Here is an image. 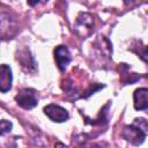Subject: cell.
I'll list each match as a JSON object with an SVG mask.
<instances>
[{"label": "cell", "mask_w": 148, "mask_h": 148, "mask_svg": "<svg viewBox=\"0 0 148 148\" xmlns=\"http://www.w3.org/2000/svg\"><path fill=\"white\" fill-rule=\"evenodd\" d=\"M121 136L130 143H132L134 146H140L145 141L146 134L139 126L132 124V125H127L123 128Z\"/></svg>", "instance_id": "1"}, {"label": "cell", "mask_w": 148, "mask_h": 148, "mask_svg": "<svg viewBox=\"0 0 148 148\" xmlns=\"http://www.w3.org/2000/svg\"><path fill=\"white\" fill-rule=\"evenodd\" d=\"M15 101L21 108L25 110L34 109L38 104L37 92L34 89H23L15 96Z\"/></svg>", "instance_id": "2"}, {"label": "cell", "mask_w": 148, "mask_h": 148, "mask_svg": "<svg viewBox=\"0 0 148 148\" xmlns=\"http://www.w3.org/2000/svg\"><path fill=\"white\" fill-rule=\"evenodd\" d=\"M44 113L56 123H64L68 119L69 114L66 109L57 104H49L44 108Z\"/></svg>", "instance_id": "3"}, {"label": "cell", "mask_w": 148, "mask_h": 148, "mask_svg": "<svg viewBox=\"0 0 148 148\" xmlns=\"http://www.w3.org/2000/svg\"><path fill=\"white\" fill-rule=\"evenodd\" d=\"M54 60L57 62L58 68L61 72H65V69L67 68V66L72 60L71 53L65 45H59L54 49Z\"/></svg>", "instance_id": "4"}, {"label": "cell", "mask_w": 148, "mask_h": 148, "mask_svg": "<svg viewBox=\"0 0 148 148\" xmlns=\"http://www.w3.org/2000/svg\"><path fill=\"white\" fill-rule=\"evenodd\" d=\"M134 109L148 113V88H138L134 94Z\"/></svg>", "instance_id": "5"}, {"label": "cell", "mask_w": 148, "mask_h": 148, "mask_svg": "<svg viewBox=\"0 0 148 148\" xmlns=\"http://www.w3.org/2000/svg\"><path fill=\"white\" fill-rule=\"evenodd\" d=\"M1 74H0V90L1 92H7L12 88V82H13V75H12V69L9 66L6 64L1 65Z\"/></svg>", "instance_id": "6"}, {"label": "cell", "mask_w": 148, "mask_h": 148, "mask_svg": "<svg viewBox=\"0 0 148 148\" xmlns=\"http://www.w3.org/2000/svg\"><path fill=\"white\" fill-rule=\"evenodd\" d=\"M17 59H18V61H20V64H21V66H22V68L24 71L31 72V73H34L36 71V65L37 64H36L34 57L30 54V52L28 50L21 51L20 56L17 57Z\"/></svg>", "instance_id": "7"}, {"label": "cell", "mask_w": 148, "mask_h": 148, "mask_svg": "<svg viewBox=\"0 0 148 148\" xmlns=\"http://www.w3.org/2000/svg\"><path fill=\"white\" fill-rule=\"evenodd\" d=\"M134 125L139 126V127L145 132L146 135L148 134V120H146V119H143V118H135V119H134Z\"/></svg>", "instance_id": "8"}, {"label": "cell", "mask_w": 148, "mask_h": 148, "mask_svg": "<svg viewBox=\"0 0 148 148\" xmlns=\"http://www.w3.org/2000/svg\"><path fill=\"white\" fill-rule=\"evenodd\" d=\"M12 127H13V124H12L10 121L2 119V120L0 121V133H1V135H3L5 133L9 132V131L12 130Z\"/></svg>", "instance_id": "9"}, {"label": "cell", "mask_w": 148, "mask_h": 148, "mask_svg": "<svg viewBox=\"0 0 148 148\" xmlns=\"http://www.w3.org/2000/svg\"><path fill=\"white\" fill-rule=\"evenodd\" d=\"M138 54H139V57H140L146 64H148V46L140 47L139 51H138Z\"/></svg>", "instance_id": "10"}]
</instances>
